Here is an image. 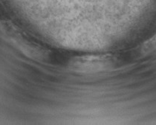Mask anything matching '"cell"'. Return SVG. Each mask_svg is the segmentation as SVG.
<instances>
[{"label":"cell","instance_id":"obj_1","mask_svg":"<svg viewBox=\"0 0 156 125\" xmlns=\"http://www.w3.org/2000/svg\"><path fill=\"white\" fill-rule=\"evenodd\" d=\"M114 61L109 55H89L73 58L69 68L77 73L90 74L104 72L112 68Z\"/></svg>","mask_w":156,"mask_h":125},{"label":"cell","instance_id":"obj_2","mask_svg":"<svg viewBox=\"0 0 156 125\" xmlns=\"http://www.w3.org/2000/svg\"><path fill=\"white\" fill-rule=\"evenodd\" d=\"M156 50V34L152 38L147 40L142 45L141 52L144 54H149Z\"/></svg>","mask_w":156,"mask_h":125}]
</instances>
